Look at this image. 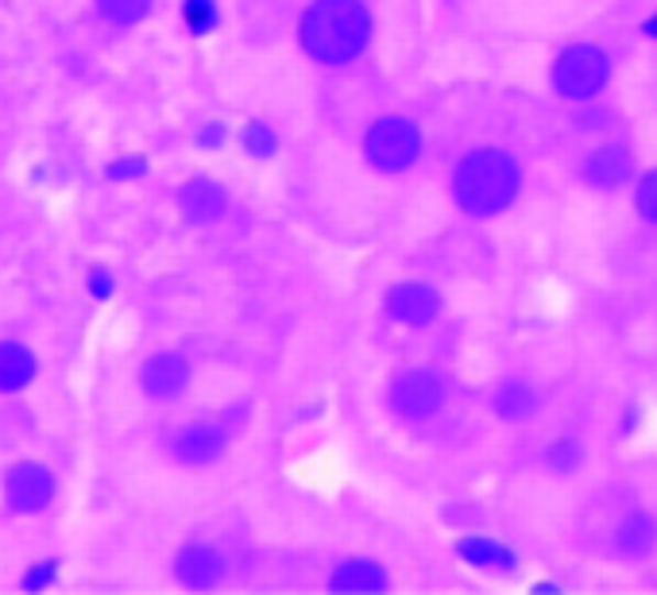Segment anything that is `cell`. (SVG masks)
Listing matches in <instances>:
<instances>
[{"mask_svg":"<svg viewBox=\"0 0 657 595\" xmlns=\"http://www.w3.org/2000/svg\"><path fill=\"white\" fill-rule=\"evenodd\" d=\"M372 16L360 0H314L302 12L298 40L314 63L344 66L368 47Z\"/></svg>","mask_w":657,"mask_h":595,"instance_id":"1","label":"cell"},{"mask_svg":"<svg viewBox=\"0 0 657 595\" xmlns=\"http://www.w3.org/2000/svg\"><path fill=\"white\" fill-rule=\"evenodd\" d=\"M518 163L507 152L483 147L457 163L452 170V198L468 217H495L515 201L518 194Z\"/></svg>","mask_w":657,"mask_h":595,"instance_id":"2","label":"cell"},{"mask_svg":"<svg viewBox=\"0 0 657 595\" xmlns=\"http://www.w3.org/2000/svg\"><path fill=\"white\" fill-rule=\"evenodd\" d=\"M607 55L600 47H592V43H577V47L561 51V58H557L554 89L561 97H569V101H588V97H595L607 86Z\"/></svg>","mask_w":657,"mask_h":595,"instance_id":"3","label":"cell"},{"mask_svg":"<svg viewBox=\"0 0 657 595\" xmlns=\"http://www.w3.org/2000/svg\"><path fill=\"white\" fill-rule=\"evenodd\" d=\"M364 152L372 159V167L387 170V175H398L406 170L421 152V132L403 117H383L368 128L364 135Z\"/></svg>","mask_w":657,"mask_h":595,"instance_id":"4","label":"cell"},{"mask_svg":"<svg viewBox=\"0 0 657 595\" xmlns=\"http://www.w3.org/2000/svg\"><path fill=\"white\" fill-rule=\"evenodd\" d=\"M449 398V383L434 367H418V372H403L387 390V406L395 418L403 421H421L429 414H437Z\"/></svg>","mask_w":657,"mask_h":595,"instance_id":"5","label":"cell"},{"mask_svg":"<svg viewBox=\"0 0 657 595\" xmlns=\"http://www.w3.org/2000/svg\"><path fill=\"white\" fill-rule=\"evenodd\" d=\"M171 456L186 469H209L229 449V426L225 421H190L171 437Z\"/></svg>","mask_w":657,"mask_h":595,"instance_id":"6","label":"cell"},{"mask_svg":"<svg viewBox=\"0 0 657 595\" xmlns=\"http://www.w3.org/2000/svg\"><path fill=\"white\" fill-rule=\"evenodd\" d=\"M55 499V476H51L47 464L40 461H24L17 469H9L4 476V503H9L12 515H40L51 507Z\"/></svg>","mask_w":657,"mask_h":595,"instance_id":"7","label":"cell"},{"mask_svg":"<svg viewBox=\"0 0 657 595\" xmlns=\"http://www.w3.org/2000/svg\"><path fill=\"white\" fill-rule=\"evenodd\" d=\"M190 383V364H186L183 352H155V356L143 360L140 367V387L147 398H178Z\"/></svg>","mask_w":657,"mask_h":595,"instance_id":"8","label":"cell"},{"mask_svg":"<svg viewBox=\"0 0 657 595\" xmlns=\"http://www.w3.org/2000/svg\"><path fill=\"white\" fill-rule=\"evenodd\" d=\"M437 310H441V298L429 283H398L387 294V318L398 326L421 329L437 318Z\"/></svg>","mask_w":657,"mask_h":595,"instance_id":"9","label":"cell"},{"mask_svg":"<svg viewBox=\"0 0 657 595\" xmlns=\"http://www.w3.org/2000/svg\"><path fill=\"white\" fill-rule=\"evenodd\" d=\"M225 576V561L213 546L206 541H190V546L178 549L175 557V580L183 587H194V592H206V587H217Z\"/></svg>","mask_w":657,"mask_h":595,"instance_id":"10","label":"cell"},{"mask_svg":"<svg viewBox=\"0 0 657 595\" xmlns=\"http://www.w3.org/2000/svg\"><path fill=\"white\" fill-rule=\"evenodd\" d=\"M178 209H183L186 221L194 224H213L221 221V213L229 209V194H225L221 183L213 178H194L178 190Z\"/></svg>","mask_w":657,"mask_h":595,"instance_id":"11","label":"cell"},{"mask_svg":"<svg viewBox=\"0 0 657 595\" xmlns=\"http://www.w3.org/2000/svg\"><path fill=\"white\" fill-rule=\"evenodd\" d=\"M631 170H634L631 152H626L623 143H607V147H595V152L588 155L580 175H584V183L595 186V190H615V186H623L626 178H631Z\"/></svg>","mask_w":657,"mask_h":595,"instance_id":"12","label":"cell"},{"mask_svg":"<svg viewBox=\"0 0 657 595\" xmlns=\"http://www.w3.org/2000/svg\"><path fill=\"white\" fill-rule=\"evenodd\" d=\"M40 375V360L28 344L0 341V395H20Z\"/></svg>","mask_w":657,"mask_h":595,"instance_id":"13","label":"cell"},{"mask_svg":"<svg viewBox=\"0 0 657 595\" xmlns=\"http://www.w3.org/2000/svg\"><path fill=\"white\" fill-rule=\"evenodd\" d=\"M329 584H333V592H344V595H372V592H383V587H387V572H383L375 561L357 557V561H344L341 569L333 572Z\"/></svg>","mask_w":657,"mask_h":595,"instance_id":"14","label":"cell"},{"mask_svg":"<svg viewBox=\"0 0 657 595\" xmlns=\"http://www.w3.org/2000/svg\"><path fill=\"white\" fill-rule=\"evenodd\" d=\"M491 410L507 421H523L538 410V390L526 379H503L500 387L491 390Z\"/></svg>","mask_w":657,"mask_h":595,"instance_id":"15","label":"cell"},{"mask_svg":"<svg viewBox=\"0 0 657 595\" xmlns=\"http://www.w3.org/2000/svg\"><path fill=\"white\" fill-rule=\"evenodd\" d=\"M654 538H657V530H654V518H646V515H631V518H623L618 522V530H615V549L623 557H646L649 549H654Z\"/></svg>","mask_w":657,"mask_h":595,"instance_id":"16","label":"cell"},{"mask_svg":"<svg viewBox=\"0 0 657 595\" xmlns=\"http://www.w3.org/2000/svg\"><path fill=\"white\" fill-rule=\"evenodd\" d=\"M460 557H468V561L475 564V569H491V572H511L515 569V553L503 546H495V541H483V538H468L460 541Z\"/></svg>","mask_w":657,"mask_h":595,"instance_id":"17","label":"cell"},{"mask_svg":"<svg viewBox=\"0 0 657 595\" xmlns=\"http://www.w3.org/2000/svg\"><path fill=\"white\" fill-rule=\"evenodd\" d=\"M94 4L101 12V20H109L112 27H132L147 16L155 0H94Z\"/></svg>","mask_w":657,"mask_h":595,"instance_id":"18","label":"cell"},{"mask_svg":"<svg viewBox=\"0 0 657 595\" xmlns=\"http://www.w3.org/2000/svg\"><path fill=\"white\" fill-rule=\"evenodd\" d=\"M183 20L190 27V35H209L221 24V12H217V0H183Z\"/></svg>","mask_w":657,"mask_h":595,"instance_id":"19","label":"cell"},{"mask_svg":"<svg viewBox=\"0 0 657 595\" xmlns=\"http://www.w3.org/2000/svg\"><path fill=\"white\" fill-rule=\"evenodd\" d=\"M240 140H244V152L252 155V159H271V155H275V132H271L267 124H260V120H252V124L244 128V135H240Z\"/></svg>","mask_w":657,"mask_h":595,"instance_id":"20","label":"cell"},{"mask_svg":"<svg viewBox=\"0 0 657 595\" xmlns=\"http://www.w3.org/2000/svg\"><path fill=\"white\" fill-rule=\"evenodd\" d=\"M58 580V561L55 557H43V561L28 564L24 576H20V592H47Z\"/></svg>","mask_w":657,"mask_h":595,"instance_id":"21","label":"cell"},{"mask_svg":"<svg viewBox=\"0 0 657 595\" xmlns=\"http://www.w3.org/2000/svg\"><path fill=\"white\" fill-rule=\"evenodd\" d=\"M580 461H584V453H580V444L572 441V437H561V441L546 453V469H554V472H577Z\"/></svg>","mask_w":657,"mask_h":595,"instance_id":"22","label":"cell"},{"mask_svg":"<svg viewBox=\"0 0 657 595\" xmlns=\"http://www.w3.org/2000/svg\"><path fill=\"white\" fill-rule=\"evenodd\" d=\"M143 175H147V159H143V155H120V159H112L109 167H105L109 183H135V178Z\"/></svg>","mask_w":657,"mask_h":595,"instance_id":"23","label":"cell"},{"mask_svg":"<svg viewBox=\"0 0 657 595\" xmlns=\"http://www.w3.org/2000/svg\"><path fill=\"white\" fill-rule=\"evenodd\" d=\"M86 290H89V298H97V302H109L112 290H117V278H112L109 267H89Z\"/></svg>","mask_w":657,"mask_h":595,"instance_id":"24","label":"cell"},{"mask_svg":"<svg viewBox=\"0 0 657 595\" xmlns=\"http://www.w3.org/2000/svg\"><path fill=\"white\" fill-rule=\"evenodd\" d=\"M634 206H638V213L646 217V221L657 224V170L642 178L638 194H634Z\"/></svg>","mask_w":657,"mask_h":595,"instance_id":"25","label":"cell"},{"mask_svg":"<svg viewBox=\"0 0 657 595\" xmlns=\"http://www.w3.org/2000/svg\"><path fill=\"white\" fill-rule=\"evenodd\" d=\"M225 135H229V132H225V124H206L198 132V143H201V147H221Z\"/></svg>","mask_w":657,"mask_h":595,"instance_id":"26","label":"cell"},{"mask_svg":"<svg viewBox=\"0 0 657 595\" xmlns=\"http://www.w3.org/2000/svg\"><path fill=\"white\" fill-rule=\"evenodd\" d=\"M646 35H654V40H657V16L646 20Z\"/></svg>","mask_w":657,"mask_h":595,"instance_id":"27","label":"cell"}]
</instances>
